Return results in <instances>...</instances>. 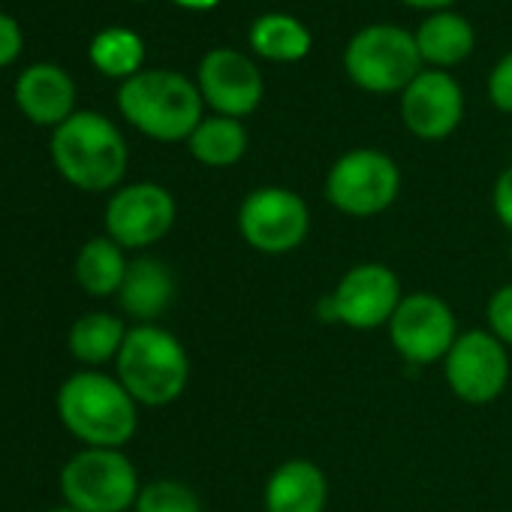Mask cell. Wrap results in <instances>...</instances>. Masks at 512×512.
I'll use <instances>...</instances> for the list:
<instances>
[{
	"label": "cell",
	"mask_w": 512,
	"mask_h": 512,
	"mask_svg": "<svg viewBox=\"0 0 512 512\" xmlns=\"http://www.w3.org/2000/svg\"><path fill=\"white\" fill-rule=\"evenodd\" d=\"M55 410L61 425L91 449H124L139 431V404L115 374L100 368L70 374L55 395Z\"/></svg>",
	"instance_id": "obj_1"
},
{
	"label": "cell",
	"mask_w": 512,
	"mask_h": 512,
	"mask_svg": "<svg viewBox=\"0 0 512 512\" xmlns=\"http://www.w3.org/2000/svg\"><path fill=\"white\" fill-rule=\"evenodd\" d=\"M52 163L58 175L85 193H115L127 175L130 148L121 130L100 112H76L52 130Z\"/></svg>",
	"instance_id": "obj_2"
},
{
	"label": "cell",
	"mask_w": 512,
	"mask_h": 512,
	"mask_svg": "<svg viewBox=\"0 0 512 512\" xmlns=\"http://www.w3.org/2000/svg\"><path fill=\"white\" fill-rule=\"evenodd\" d=\"M118 112L124 121L154 142H187L205 118V103L181 73L142 70L118 88Z\"/></svg>",
	"instance_id": "obj_3"
},
{
	"label": "cell",
	"mask_w": 512,
	"mask_h": 512,
	"mask_svg": "<svg viewBox=\"0 0 512 512\" xmlns=\"http://www.w3.org/2000/svg\"><path fill=\"white\" fill-rule=\"evenodd\" d=\"M115 377L139 407H169L190 383V356L160 323L130 326L115 359Z\"/></svg>",
	"instance_id": "obj_4"
},
{
	"label": "cell",
	"mask_w": 512,
	"mask_h": 512,
	"mask_svg": "<svg viewBox=\"0 0 512 512\" xmlns=\"http://www.w3.org/2000/svg\"><path fill=\"white\" fill-rule=\"evenodd\" d=\"M347 79L365 94H398L425 70L416 37L398 25H368L344 49Z\"/></svg>",
	"instance_id": "obj_5"
},
{
	"label": "cell",
	"mask_w": 512,
	"mask_h": 512,
	"mask_svg": "<svg viewBox=\"0 0 512 512\" xmlns=\"http://www.w3.org/2000/svg\"><path fill=\"white\" fill-rule=\"evenodd\" d=\"M64 503L79 512H130L142 491L136 464L124 449H79L61 467Z\"/></svg>",
	"instance_id": "obj_6"
},
{
	"label": "cell",
	"mask_w": 512,
	"mask_h": 512,
	"mask_svg": "<svg viewBox=\"0 0 512 512\" xmlns=\"http://www.w3.org/2000/svg\"><path fill=\"white\" fill-rule=\"evenodd\" d=\"M323 193L338 214L368 220L395 205L401 169L380 148H353L329 166Z\"/></svg>",
	"instance_id": "obj_7"
},
{
	"label": "cell",
	"mask_w": 512,
	"mask_h": 512,
	"mask_svg": "<svg viewBox=\"0 0 512 512\" xmlns=\"http://www.w3.org/2000/svg\"><path fill=\"white\" fill-rule=\"evenodd\" d=\"M401 299V278L386 263H356L341 275L335 290L317 302V317L353 332H374L389 326Z\"/></svg>",
	"instance_id": "obj_8"
},
{
	"label": "cell",
	"mask_w": 512,
	"mask_h": 512,
	"mask_svg": "<svg viewBox=\"0 0 512 512\" xmlns=\"http://www.w3.org/2000/svg\"><path fill=\"white\" fill-rule=\"evenodd\" d=\"M235 226L250 250L263 256H287L308 241L311 208L305 196L290 187H256L241 199Z\"/></svg>",
	"instance_id": "obj_9"
},
{
	"label": "cell",
	"mask_w": 512,
	"mask_h": 512,
	"mask_svg": "<svg viewBox=\"0 0 512 512\" xmlns=\"http://www.w3.org/2000/svg\"><path fill=\"white\" fill-rule=\"evenodd\" d=\"M389 344L392 350L416 368H428L446 359L458 332L455 311L437 293L419 290L404 293L395 317L389 320Z\"/></svg>",
	"instance_id": "obj_10"
},
{
	"label": "cell",
	"mask_w": 512,
	"mask_h": 512,
	"mask_svg": "<svg viewBox=\"0 0 512 512\" xmlns=\"http://www.w3.org/2000/svg\"><path fill=\"white\" fill-rule=\"evenodd\" d=\"M509 350L488 329H467L443 359V380L464 404H491L509 386Z\"/></svg>",
	"instance_id": "obj_11"
},
{
	"label": "cell",
	"mask_w": 512,
	"mask_h": 512,
	"mask_svg": "<svg viewBox=\"0 0 512 512\" xmlns=\"http://www.w3.org/2000/svg\"><path fill=\"white\" fill-rule=\"evenodd\" d=\"M178 217L175 196L154 181H136L118 187L103 211L106 235L124 250H148L160 244Z\"/></svg>",
	"instance_id": "obj_12"
},
{
	"label": "cell",
	"mask_w": 512,
	"mask_h": 512,
	"mask_svg": "<svg viewBox=\"0 0 512 512\" xmlns=\"http://www.w3.org/2000/svg\"><path fill=\"white\" fill-rule=\"evenodd\" d=\"M196 88L202 103L214 115L244 121L260 109L266 97L263 73L244 52L235 49H211L196 70Z\"/></svg>",
	"instance_id": "obj_13"
},
{
	"label": "cell",
	"mask_w": 512,
	"mask_h": 512,
	"mask_svg": "<svg viewBox=\"0 0 512 512\" xmlns=\"http://www.w3.org/2000/svg\"><path fill=\"white\" fill-rule=\"evenodd\" d=\"M401 121L422 142L449 139L464 121V91L446 70H422L401 91Z\"/></svg>",
	"instance_id": "obj_14"
},
{
	"label": "cell",
	"mask_w": 512,
	"mask_h": 512,
	"mask_svg": "<svg viewBox=\"0 0 512 512\" xmlns=\"http://www.w3.org/2000/svg\"><path fill=\"white\" fill-rule=\"evenodd\" d=\"M16 106L37 127H61L76 115V82L55 64H34L16 79Z\"/></svg>",
	"instance_id": "obj_15"
},
{
	"label": "cell",
	"mask_w": 512,
	"mask_h": 512,
	"mask_svg": "<svg viewBox=\"0 0 512 512\" xmlns=\"http://www.w3.org/2000/svg\"><path fill=\"white\" fill-rule=\"evenodd\" d=\"M329 506V479L323 467L311 458L281 461L263 488L266 512H326Z\"/></svg>",
	"instance_id": "obj_16"
},
{
	"label": "cell",
	"mask_w": 512,
	"mask_h": 512,
	"mask_svg": "<svg viewBox=\"0 0 512 512\" xmlns=\"http://www.w3.org/2000/svg\"><path fill=\"white\" fill-rule=\"evenodd\" d=\"M175 293V272L163 260H157V256H136V260H130L127 278L121 284L118 305L136 326L157 323L172 308Z\"/></svg>",
	"instance_id": "obj_17"
},
{
	"label": "cell",
	"mask_w": 512,
	"mask_h": 512,
	"mask_svg": "<svg viewBox=\"0 0 512 512\" xmlns=\"http://www.w3.org/2000/svg\"><path fill=\"white\" fill-rule=\"evenodd\" d=\"M416 46H419V55H422V64L428 70H452L458 67L461 61L470 58L473 46H476V31L473 25L452 13V10H443V13H431L419 28H416Z\"/></svg>",
	"instance_id": "obj_18"
},
{
	"label": "cell",
	"mask_w": 512,
	"mask_h": 512,
	"mask_svg": "<svg viewBox=\"0 0 512 512\" xmlns=\"http://www.w3.org/2000/svg\"><path fill=\"white\" fill-rule=\"evenodd\" d=\"M130 260L127 250L121 244H115L109 235H94L88 238L73 263V275L82 293H88L91 299H109L121 293V284L127 278Z\"/></svg>",
	"instance_id": "obj_19"
},
{
	"label": "cell",
	"mask_w": 512,
	"mask_h": 512,
	"mask_svg": "<svg viewBox=\"0 0 512 512\" xmlns=\"http://www.w3.org/2000/svg\"><path fill=\"white\" fill-rule=\"evenodd\" d=\"M247 43L256 58L272 61V64H296L311 55L314 37L308 25H302L296 16L266 13L250 25Z\"/></svg>",
	"instance_id": "obj_20"
},
{
	"label": "cell",
	"mask_w": 512,
	"mask_h": 512,
	"mask_svg": "<svg viewBox=\"0 0 512 512\" xmlns=\"http://www.w3.org/2000/svg\"><path fill=\"white\" fill-rule=\"evenodd\" d=\"M127 332H130V326H124L121 317H115L109 311H91V314H82L70 326L67 347H70V356L76 362H82L85 368H100V365L118 359Z\"/></svg>",
	"instance_id": "obj_21"
},
{
	"label": "cell",
	"mask_w": 512,
	"mask_h": 512,
	"mask_svg": "<svg viewBox=\"0 0 512 512\" xmlns=\"http://www.w3.org/2000/svg\"><path fill=\"white\" fill-rule=\"evenodd\" d=\"M247 145H250V139H247L244 121L226 118V115L202 118V124L187 139V148H190L193 160L208 166V169L235 166L247 154Z\"/></svg>",
	"instance_id": "obj_22"
},
{
	"label": "cell",
	"mask_w": 512,
	"mask_h": 512,
	"mask_svg": "<svg viewBox=\"0 0 512 512\" xmlns=\"http://www.w3.org/2000/svg\"><path fill=\"white\" fill-rule=\"evenodd\" d=\"M88 58L94 64L97 73L109 76V79H133L136 73H142L145 64V43L136 31L130 28H106L100 31L91 46H88Z\"/></svg>",
	"instance_id": "obj_23"
},
{
	"label": "cell",
	"mask_w": 512,
	"mask_h": 512,
	"mask_svg": "<svg viewBox=\"0 0 512 512\" xmlns=\"http://www.w3.org/2000/svg\"><path fill=\"white\" fill-rule=\"evenodd\" d=\"M133 512H202V500L181 479H151L142 485Z\"/></svg>",
	"instance_id": "obj_24"
},
{
	"label": "cell",
	"mask_w": 512,
	"mask_h": 512,
	"mask_svg": "<svg viewBox=\"0 0 512 512\" xmlns=\"http://www.w3.org/2000/svg\"><path fill=\"white\" fill-rule=\"evenodd\" d=\"M485 329L506 347L512 350V284H503L491 293L485 305Z\"/></svg>",
	"instance_id": "obj_25"
},
{
	"label": "cell",
	"mask_w": 512,
	"mask_h": 512,
	"mask_svg": "<svg viewBox=\"0 0 512 512\" xmlns=\"http://www.w3.org/2000/svg\"><path fill=\"white\" fill-rule=\"evenodd\" d=\"M488 100L497 112L512 115V52H506L488 73Z\"/></svg>",
	"instance_id": "obj_26"
},
{
	"label": "cell",
	"mask_w": 512,
	"mask_h": 512,
	"mask_svg": "<svg viewBox=\"0 0 512 512\" xmlns=\"http://www.w3.org/2000/svg\"><path fill=\"white\" fill-rule=\"evenodd\" d=\"M22 46H25V37H22L19 22L7 13H0V70L16 64V58L22 55Z\"/></svg>",
	"instance_id": "obj_27"
},
{
	"label": "cell",
	"mask_w": 512,
	"mask_h": 512,
	"mask_svg": "<svg viewBox=\"0 0 512 512\" xmlns=\"http://www.w3.org/2000/svg\"><path fill=\"white\" fill-rule=\"evenodd\" d=\"M491 208H494V217L500 220V226L512 232V163H509V166L497 175V181H494Z\"/></svg>",
	"instance_id": "obj_28"
},
{
	"label": "cell",
	"mask_w": 512,
	"mask_h": 512,
	"mask_svg": "<svg viewBox=\"0 0 512 512\" xmlns=\"http://www.w3.org/2000/svg\"><path fill=\"white\" fill-rule=\"evenodd\" d=\"M401 4L410 10H422V13H443L455 4V0H401Z\"/></svg>",
	"instance_id": "obj_29"
},
{
	"label": "cell",
	"mask_w": 512,
	"mask_h": 512,
	"mask_svg": "<svg viewBox=\"0 0 512 512\" xmlns=\"http://www.w3.org/2000/svg\"><path fill=\"white\" fill-rule=\"evenodd\" d=\"M175 7L181 10H196V13H205V10H214L220 0H172Z\"/></svg>",
	"instance_id": "obj_30"
},
{
	"label": "cell",
	"mask_w": 512,
	"mask_h": 512,
	"mask_svg": "<svg viewBox=\"0 0 512 512\" xmlns=\"http://www.w3.org/2000/svg\"><path fill=\"white\" fill-rule=\"evenodd\" d=\"M49 512H79V509H73V506H67V503H64V506H55V509H49Z\"/></svg>",
	"instance_id": "obj_31"
},
{
	"label": "cell",
	"mask_w": 512,
	"mask_h": 512,
	"mask_svg": "<svg viewBox=\"0 0 512 512\" xmlns=\"http://www.w3.org/2000/svg\"><path fill=\"white\" fill-rule=\"evenodd\" d=\"M509 269H512V244H509Z\"/></svg>",
	"instance_id": "obj_32"
}]
</instances>
